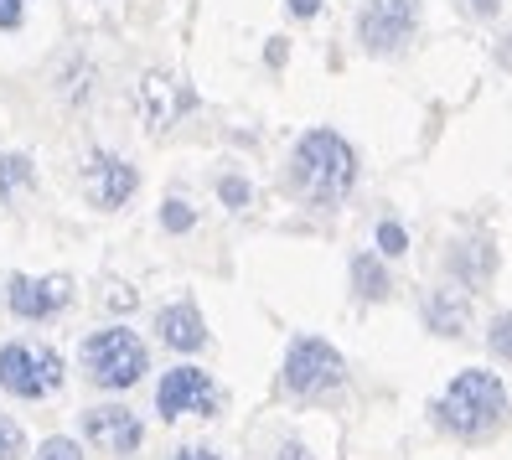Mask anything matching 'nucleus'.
<instances>
[{"label":"nucleus","mask_w":512,"mask_h":460,"mask_svg":"<svg viewBox=\"0 0 512 460\" xmlns=\"http://www.w3.org/2000/svg\"><path fill=\"white\" fill-rule=\"evenodd\" d=\"M430 419L450 440H466V445L487 440L507 419V388H502L497 373H487V367H466V373H456L440 388V398L430 404Z\"/></svg>","instance_id":"obj_1"},{"label":"nucleus","mask_w":512,"mask_h":460,"mask_svg":"<svg viewBox=\"0 0 512 460\" xmlns=\"http://www.w3.org/2000/svg\"><path fill=\"white\" fill-rule=\"evenodd\" d=\"M290 187L316 207L347 202L357 187V150L337 130H306L290 150Z\"/></svg>","instance_id":"obj_2"},{"label":"nucleus","mask_w":512,"mask_h":460,"mask_svg":"<svg viewBox=\"0 0 512 460\" xmlns=\"http://www.w3.org/2000/svg\"><path fill=\"white\" fill-rule=\"evenodd\" d=\"M78 362H83V373H88L94 388L125 393V388H135L150 373V347L140 342L130 326H104L94 336H83Z\"/></svg>","instance_id":"obj_3"},{"label":"nucleus","mask_w":512,"mask_h":460,"mask_svg":"<svg viewBox=\"0 0 512 460\" xmlns=\"http://www.w3.org/2000/svg\"><path fill=\"white\" fill-rule=\"evenodd\" d=\"M68 383V362L47 342H6L0 347V388L21 404H42Z\"/></svg>","instance_id":"obj_4"},{"label":"nucleus","mask_w":512,"mask_h":460,"mask_svg":"<svg viewBox=\"0 0 512 460\" xmlns=\"http://www.w3.org/2000/svg\"><path fill=\"white\" fill-rule=\"evenodd\" d=\"M280 383L295 398H326L347 383V362L326 336H295L280 362Z\"/></svg>","instance_id":"obj_5"},{"label":"nucleus","mask_w":512,"mask_h":460,"mask_svg":"<svg viewBox=\"0 0 512 460\" xmlns=\"http://www.w3.org/2000/svg\"><path fill=\"white\" fill-rule=\"evenodd\" d=\"M73 305V280L68 274H11L6 280V311L16 321H57Z\"/></svg>","instance_id":"obj_6"},{"label":"nucleus","mask_w":512,"mask_h":460,"mask_svg":"<svg viewBox=\"0 0 512 460\" xmlns=\"http://www.w3.org/2000/svg\"><path fill=\"white\" fill-rule=\"evenodd\" d=\"M213 409H218V383H213V373H202L192 362H176L156 383V414L161 419H187V414L207 419Z\"/></svg>","instance_id":"obj_7"},{"label":"nucleus","mask_w":512,"mask_h":460,"mask_svg":"<svg viewBox=\"0 0 512 460\" xmlns=\"http://www.w3.org/2000/svg\"><path fill=\"white\" fill-rule=\"evenodd\" d=\"M419 32V0H368L357 16V42L368 52H399Z\"/></svg>","instance_id":"obj_8"},{"label":"nucleus","mask_w":512,"mask_h":460,"mask_svg":"<svg viewBox=\"0 0 512 460\" xmlns=\"http://www.w3.org/2000/svg\"><path fill=\"white\" fill-rule=\"evenodd\" d=\"M135 192H140V171L125 156H114V150H88V161H83V197L94 202L99 212H119Z\"/></svg>","instance_id":"obj_9"},{"label":"nucleus","mask_w":512,"mask_h":460,"mask_svg":"<svg viewBox=\"0 0 512 460\" xmlns=\"http://www.w3.org/2000/svg\"><path fill=\"white\" fill-rule=\"evenodd\" d=\"M83 440L104 455H135L145 445V424L125 404H94L83 414Z\"/></svg>","instance_id":"obj_10"},{"label":"nucleus","mask_w":512,"mask_h":460,"mask_svg":"<svg viewBox=\"0 0 512 460\" xmlns=\"http://www.w3.org/2000/svg\"><path fill=\"white\" fill-rule=\"evenodd\" d=\"M135 104H140V114H145V125L150 130H171L176 119H182L197 99L187 94L176 78H166V73H150L145 83H140V94H135Z\"/></svg>","instance_id":"obj_11"},{"label":"nucleus","mask_w":512,"mask_h":460,"mask_svg":"<svg viewBox=\"0 0 512 460\" xmlns=\"http://www.w3.org/2000/svg\"><path fill=\"white\" fill-rule=\"evenodd\" d=\"M156 331L171 352H202L207 347V321L192 300H171L166 311L156 316Z\"/></svg>","instance_id":"obj_12"},{"label":"nucleus","mask_w":512,"mask_h":460,"mask_svg":"<svg viewBox=\"0 0 512 460\" xmlns=\"http://www.w3.org/2000/svg\"><path fill=\"white\" fill-rule=\"evenodd\" d=\"M492 269H497V254H492L487 238H471V243H456V249H450V274H456L461 290H481L492 280Z\"/></svg>","instance_id":"obj_13"},{"label":"nucleus","mask_w":512,"mask_h":460,"mask_svg":"<svg viewBox=\"0 0 512 460\" xmlns=\"http://www.w3.org/2000/svg\"><path fill=\"white\" fill-rule=\"evenodd\" d=\"M466 316H471V305L461 290H435L425 300V326L440 331V336H461L466 331Z\"/></svg>","instance_id":"obj_14"},{"label":"nucleus","mask_w":512,"mask_h":460,"mask_svg":"<svg viewBox=\"0 0 512 460\" xmlns=\"http://www.w3.org/2000/svg\"><path fill=\"white\" fill-rule=\"evenodd\" d=\"M32 187H37V166H32V156H21V150H6V156H0V207L16 202L21 192H32Z\"/></svg>","instance_id":"obj_15"},{"label":"nucleus","mask_w":512,"mask_h":460,"mask_svg":"<svg viewBox=\"0 0 512 460\" xmlns=\"http://www.w3.org/2000/svg\"><path fill=\"white\" fill-rule=\"evenodd\" d=\"M352 285L363 300H388L394 280H388V269H383V254H357L352 259Z\"/></svg>","instance_id":"obj_16"},{"label":"nucleus","mask_w":512,"mask_h":460,"mask_svg":"<svg viewBox=\"0 0 512 460\" xmlns=\"http://www.w3.org/2000/svg\"><path fill=\"white\" fill-rule=\"evenodd\" d=\"M161 228L166 233H192L197 228V207L187 197H166L161 202Z\"/></svg>","instance_id":"obj_17"},{"label":"nucleus","mask_w":512,"mask_h":460,"mask_svg":"<svg viewBox=\"0 0 512 460\" xmlns=\"http://www.w3.org/2000/svg\"><path fill=\"white\" fill-rule=\"evenodd\" d=\"M378 254H383V259L409 254V233H404V223H394V218H383V223H378Z\"/></svg>","instance_id":"obj_18"},{"label":"nucleus","mask_w":512,"mask_h":460,"mask_svg":"<svg viewBox=\"0 0 512 460\" xmlns=\"http://www.w3.org/2000/svg\"><path fill=\"white\" fill-rule=\"evenodd\" d=\"M21 455H26V429L11 414H0V460H21Z\"/></svg>","instance_id":"obj_19"},{"label":"nucleus","mask_w":512,"mask_h":460,"mask_svg":"<svg viewBox=\"0 0 512 460\" xmlns=\"http://www.w3.org/2000/svg\"><path fill=\"white\" fill-rule=\"evenodd\" d=\"M37 460H83V450H78V440H68V435H52V440L37 445Z\"/></svg>","instance_id":"obj_20"},{"label":"nucleus","mask_w":512,"mask_h":460,"mask_svg":"<svg viewBox=\"0 0 512 460\" xmlns=\"http://www.w3.org/2000/svg\"><path fill=\"white\" fill-rule=\"evenodd\" d=\"M218 197H223L228 207H249L254 192H249V181H244V176H218Z\"/></svg>","instance_id":"obj_21"},{"label":"nucleus","mask_w":512,"mask_h":460,"mask_svg":"<svg viewBox=\"0 0 512 460\" xmlns=\"http://www.w3.org/2000/svg\"><path fill=\"white\" fill-rule=\"evenodd\" d=\"M487 342H492V352H497V357H507V362H512V316H497V321H492Z\"/></svg>","instance_id":"obj_22"},{"label":"nucleus","mask_w":512,"mask_h":460,"mask_svg":"<svg viewBox=\"0 0 512 460\" xmlns=\"http://www.w3.org/2000/svg\"><path fill=\"white\" fill-rule=\"evenodd\" d=\"M26 6H32V0H0V32H16L26 21Z\"/></svg>","instance_id":"obj_23"},{"label":"nucleus","mask_w":512,"mask_h":460,"mask_svg":"<svg viewBox=\"0 0 512 460\" xmlns=\"http://www.w3.org/2000/svg\"><path fill=\"white\" fill-rule=\"evenodd\" d=\"M275 460H316V455H311V445H306V440H280Z\"/></svg>","instance_id":"obj_24"},{"label":"nucleus","mask_w":512,"mask_h":460,"mask_svg":"<svg viewBox=\"0 0 512 460\" xmlns=\"http://www.w3.org/2000/svg\"><path fill=\"white\" fill-rule=\"evenodd\" d=\"M461 11H466V16H481V21H487V16H497V11H502V0H461Z\"/></svg>","instance_id":"obj_25"},{"label":"nucleus","mask_w":512,"mask_h":460,"mask_svg":"<svg viewBox=\"0 0 512 460\" xmlns=\"http://www.w3.org/2000/svg\"><path fill=\"white\" fill-rule=\"evenodd\" d=\"M171 460H223L213 445H182V450H176Z\"/></svg>","instance_id":"obj_26"},{"label":"nucleus","mask_w":512,"mask_h":460,"mask_svg":"<svg viewBox=\"0 0 512 460\" xmlns=\"http://www.w3.org/2000/svg\"><path fill=\"white\" fill-rule=\"evenodd\" d=\"M321 11V0H290V16H300V21H311Z\"/></svg>","instance_id":"obj_27"},{"label":"nucleus","mask_w":512,"mask_h":460,"mask_svg":"<svg viewBox=\"0 0 512 460\" xmlns=\"http://www.w3.org/2000/svg\"><path fill=\"white\" fill-rule=\"evenodd\" d=\"M497 63H502V68H512V37H502V42H497Z\"/></svg>","instance_id":"obj_28"}]
</instances>
